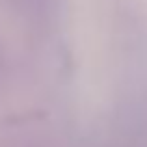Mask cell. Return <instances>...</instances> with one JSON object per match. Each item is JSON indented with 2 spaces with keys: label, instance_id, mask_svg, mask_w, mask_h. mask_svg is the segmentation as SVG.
<instances>
[]
</instances>
